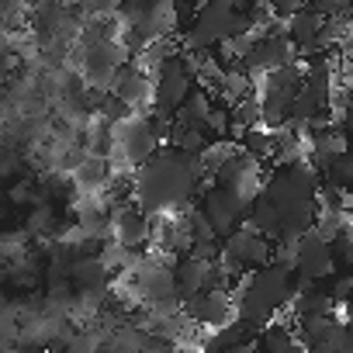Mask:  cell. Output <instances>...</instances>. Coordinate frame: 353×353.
<instances>
[{
  "instance_id": "6da1fadb",
  "label": "cell",
  "mask_w": 353,
  "mask_h": 353,
  "mask_svg": "<svg viewBox=\"0 0 353 353\" xmlns=\"http://www.w3.org/2000/svg\"><path fill=\"white\" fill-rule=\"evenodd\" d=\"M319 181L322 176L312 170L305 156L291 163H277L263 176L256 198L250 201L246 225L270 243H294L305 229H312L319 215V201H315Z\"/></svg>"
},
{
  "instance_id": "7a4b0ae2",
  "label": "cell",
  "mask_w": 353,
  "mask_h": 353,
  "mask_svg": "<svg viewBox=\"0 0 353 353\" xmlns=\"http://www.w3.org/2000/svg\"><path fill=\"white\" fill-rule=\"evenodd\" d=\"M205 184H208V173H205L198 156L159 145L142 166H135L132 205L142 208L149 219L176 215L198 198V191Z\"/></svg>"
},
{
  "instance_id": "3957f363",
  "label": "cell",
  "mask_w": 353,
  "mask_h": 353,
  "mask_svg": "<svg viewBox=\"0 0 353 353\" xmlns=\"http://www.w3.org/2000/svg\"><path fill=\"white\" fill-rule=\"evenodd\" d=\"M232 294V305H236V315L253 322L256 329L267 325L281 308L291 305L294 298V274L274 260H267L263 267H256L253 274L239 277V288L229 291Z\"/></svg>"
},
{
  "instance_id": "277c9868",
  "label": "cell",
  "mask_w": 353,
  "mask_h": 353,
  "mask_svg": "<svg viewBox=\"0 0 353 353\" xmlns=\"http://www.w3.org/2000/svg\"><path fill=\"white\" fill-rule=\"evenodd\" d=\"M149 77H152V94H149V101H152V111L163 114V118H173V111L184 104V97H188V94L194 90V83H198L194 63H191V56L181 52V49H176L173 56H166Z\"/></svg>"
},
{
  "instance_id": "5b68a950",
  "label": "cell",
  "mask_w": 353,
  "mask_h": 353,
  "mask_svg": "<svg viewBox=\"0 0 353 353\" xmlns=\"http://www.w3.org/2000/svg\"><path fill=\"white\" fill-rule=\"evenodd\" d=\"M298 83H301V59H294L288 66H277V70H270V73H263L256 80L260 94H253V97H256L263 128L274 132V128H281L288 121V108H291V97H294Z\"/></svg>"
},
{
  "instance_id": "8992f818",
  "label": "cell",
  "mask_w": 353,
  "mask_h": 353,
  "mask_svg": "<svg viewBox=\"0 0 353 353\" xmlns=\"http://www.w3.org/2000/svg\"><path fill=\"white\" fill-rule=\"evenodd\" d=\"M270 250L274 243L263 239L256 229H250L246 222L239 229H232L225 239H222V253H219V267L229 274V277H246L253 274L256 267H263L270 260Z\"/></svg>"
},
{
  "instance_id": "52a82bcc",
  "label": "cell",
  "mask_w": 353,
  "mask_h": 353,
  "mask_svg": "<svg viewBox=\"0 0 353 353\" xmlns=\"http://www.w3.org/2000/svg\"><path fill=\"white\" fill-rule=\"evenodd\" d=\"M212 184H215V188H222V191H229V194H236L239 201H246V205H250V201L256 198L260 184H263V163H256L253 156H246L243 149H236V145H232V152L215 166Z\"/></svg>"
},
{
  "instance_id": "ba28073f",
  "label": "cell",
  "mask_w": 353,
  "mask_h": 353,
  "mask_svg": "<svg viewBox=\"0 0 353 353\" xmlns=\"http://www.w3.org/2000/svg\"><path fill=\"white\" fill-rule=\"evenodd\" d=\"M194 208L205 215V222L212 225V232H215L219 239H225L232 229H239V225L246 222V212H250V205H246V201H239L236 194H229V191L215 188L212 181L198 191Z\"/></svg>"
},
{
  "instance_id": "9c48e42d",
  "label": "cell",
  "mask_w": 353,
  "mask_h": 353,
  "mask_svg": "<svg viewBox=\"0 0 353 353\" xmlns=\"http://www.w3.org/2000/svg\"><path fill=\"white\" fill-rule=\"evenodd\" d=\"M111 135H114V145H111V156H118L125 166H142L163 142L156 139V132H152V125H149V114H142V118H128V121H121V125H111Z\"/></svg>"
},
{
  "instance_id": "30bf717a",
  "label": "cell",
  "mask_w": 353,
  "mask_h": 353,
  "mask_svg": "<svg viewBox=\"0 0 353 353\" xmlns=\"http://www.w3.org/2000/svg\"><path fill=\"white\" fill-rule=\"evenodd\" d=\"M128 63V52L118 39H97V42H87V52H83V80L94 87V90H108L114 73Z\"/></svg>"
},
{
  "instance_id": "8fae6325",
  "label": "cell",
  "mask_w": 353,
  "mask_h": 353,
  "mask_svg": "<svg viewBox=\"0 0 353 353\" xmlns=\"http://www.w3.org/2000/svg\"><path fill=\"white\" fill-rule=\"evenodd\" d=\"M332 277V250L315 229H305L294 239V281H325Z\"/></svg>"
},
{
  "instance_id": "7c38bea8",
  "label": "cell",
  "mask_w": 353,
  "mask_h": 353,
  "mask_svg": "<svg viewBox=\"0 0 353 353\" xmlns=\"http://www.w3.org/2000/svg\"><path fill=\"white\" fill-rule=\"evenodd\" d=\"M181 315L201 329H222L225 322L236 319V305H232V294L229 291H198L191 298L181 301Z\"/></svg>"
},
{
  "instance_id": "4fadbf2b",
  "label": "cell",
  "mask_w": 353,
  "mask_h": 353,
  "mask_svg": "<svg viewBox=\"0 0 353 353\" xmlns=\"http://www.w3.org/2000/svg\"><path fill=\"white\" fill-rule=\"evenodd\" d=\"M135 294H139V301H145L159 315L163 312H181V298H176L170 267H159V263L139 267L135 270Z\"/></svg>"
},
{
  "instance_id": "5bb4252c",
  "label": "cell",
  "mask_w": 353,
  "mask_h": 353,
  "mask_svg": "<svg viewBox=\"0 0 353 353\" xmlns=\"http://www.w3.org/2000/svg\"><path fill=\"white\" fill-rule=\"evenodd\" d=\"M346 332V322L343 319H332V315H312V319H298V343H301V353H336L339 339Z\"/></svg>"
},
{
  "instance_id": "9a60e30c",
  "label": "cell",
  "mask_w": 353,
  "mask_h": 353,
  "mask_svg": "<svg viewBox=\"0 0 353 353\" xmlns=\"http://www.w3.org/2000/svg\"><path fill=\"white\" fill-rule=\"evenodd\" d=\"M322 28H325V18L315 14L312 8H298L291 18L281 21V32L291 42L294 56H308V52L322 49Z\"/></svg>"
},
{
  "instance_id": "2e32d148",
  "label": "cell",
  "mask_w": 353,
  "mask_h": 353,
  "mask_svg": "<svg viewBox=\"0 0 353 353\" xmlns=\"http://www.w3.org/2000/svg\"><path fill=\"white\" fill-rule=\"evenodd\" d=\"M149 239H152V219L142 208H135L132 201L125 208H118V215H114V243L121 250H128V253H139Z\"/></svg>"
},
{
  "instance_id": "e0dca14e",
  "label": "cell",
  "mask_w": 353,
  "mask_h": 353,
  "mask_svg": "<svg viewBox=\"0 0 353 353\" xmlns=\"http://www.w3.org/2000/svg\"><path fill=\"white\" fill-rule=\"evenodd\" d=\"M108 281H111V270L104 267L101 256H77V260H70V284H77V294L83 301H97L104 294Z\"/></svg>"
},
{
  "instance_id": "ac0fdd59",
  "label": "cell",
  "mask_w": 353,
  "mask_h": 353,
  "mask_svg": "<svg viewBox=\"0 0 353 353\" xmlns=\"http://www.w3.org/2000/svg\"><path fill=\"white\" fill-rule=\"evenodd\" d=\"M114 97H121L128 108H142V104H149V94H152V77L135 63V59H128L118 73H114V80H111V87H108Z\"/></svg>"
},
{
  "instance_id": "d6986e66",
  "label": "cell",
  "mask_w": 353,
  "mask_h": 353,
  "mask_svg": "<svg viewBox=\"0 0 353 353\" xmlns=\"http://www.w3.org/2000/svg\"><path fill=\"white\" fill-rule=\"evenodd\" d=\"M208 267L212 263H201V260H194L191 253H181L173 260V267H170V277H173V288H176V298H191V294H198V291H205V277H208Z\"/></svg>"
},
{
  "instance_id": "ffe728a7",
  "label": "cell",
  "mask_w": 353,
  "mask_h": 353,
  "mask_svg": "<svg viewBox=\"0 0 353 353\" xmlns=\"http://www.w3.org/2000/svg\"><path fill=\"white\" fill-rule=\"evenodd\" d=\"M253 346H256V353H301V343H298L294 329L288 322H277V319H270L267 325L256 329Z\"/></svg>"
},
{
  "instance_id": "44dd1931",
  "label": "cell",
  "mask_w": 353,
  "mask_h": 353,
  "mask_svg": "<svg viewBox=\"0 0 353 353\" xmlns=\"http://www.w3.org/2000/svg\"><path fill=\"white\" fill-rule=\"evenodd\" d=\"M208 108H212V94H208V87L194 83V90L184 97V104L173 111V118H170V121H176V125H188V128H201V132H205ZM205 135H208V132H205Z\"/></svg>"
},
{
  "instance_id": "7402d4cb",
  "label": "cell",
  "mask_w": 353,
  "mask_h": 353,
  "mask_svg": "<svg viewBox=\"0 0 353 353\" xmlns=\"http://www.w3.org/2000/svg\"><path fill=\"white\" fill-rule=\"evenodd\" d=\"M111 181H114V166H111V159H101V156H87V159H80V166H77V184H80L83 191H104Z\"/></svg>"
},
{
  "instance_id": "603a6c76",
  "label": "cell",
  "mask_w": 353,
  "mask_h": 353,
  "mask_svg": "<svg viewBox=\"0 0 353 353\" xmlns=\"http://www.w3.org/2000/svg\"><path fill=\"white\" fill-rule=\"evenodd\" d=\"M270 128L256 125V128H243L236 139V149H243L246 156H253L256 163H270Z\"/></svg>"
},
{
  "instance_id": "cb8c5ba5",
  "label": "cell",
  "mask_w": 353,
  "mask_h": 353,
  "mask_svg": "<svg viewBox=\"0 0 353 353\" xmlns=\"http://www.w3.org/2000/svg\"><path fill=\"white\" fill-rule=\"evenodd\" d=\"M94 111H97V118H101V121H108V125H121V121H128V118L135 114V108H128V104H125L121 97H114L111 90H108V94H101V90H97Z\"/></svg>"
},
{
  "instance_id": "d4e9b609",
  "label": "cell",
  "mask_w": 353,
  "mask_h": 353,
  "mask_svg": "<svg viewBox=\"0 0 353 353\" xmlns=\"http://www.w3.org/2000/svg\"><path fill=\"white\" fill-rule=\"evenodd\" d=\"M350 176H353V152L343 149V152H336V156L329 159V166L322 170V181L346 191V188H350Z\"/></svg>"
},
{
  "instance_id": "484cf974",
  "label": "cell",
  "mask_w": 353,
  "mask_h": 353,
  "mask_svg": "<svg viewBox=\"0 0 353 353\" xmlns=\"http://www.w3.org/2000/svg\"><path fill=\"white\" fill-rule=\"evenodd\" d=\"M111 145H114L111 125L97 118V121L90 125V132H87V156H101V159H111Z\"/></svg>"
},
{
  "instance_id": "4316f807",
  "label": "cell",
  "mask_w": 353,
  "mask_h": 353,
  "mask_svg": "<svg viewBox=\"0 0 353 353\" xmlns=\"http://www.w3.org/2000/svg\"><path fill=\"white\" fill-rule=\"evenodd\" d=\"M66 21H70V14H66V8H63V4H46V8L39 11V18H35L39 32H42V35H49V39H52Z\"/></svg>"
},
{
  "instance_id": "83f0119b",
  "label": "cell",
  "mask_w": 353,
  "mask_h": 353,
  "mask_svg": "<svg viewBox=\"0 0 353 353\" xmlns=\"http://www.w3.org/2000/svg\"><path fill=\"white\" fill-rule=\"evenodd\" d=\"M201 0H170V18H173V35H184L194 21V11H198Z\"/></svg>"
},
{
  "instance_id": "f1b7e54d",
  "label": "cell",
  "mask_w": 353,
  "mask_h": 353,
  "mask_svg": "<svg viewBox=\"0 0 353 353\" xmlns=\"http://www.w3.org/2000/svg\"><path fill=\"white\" fill-rule=\"evenodd\" d=\"M188 253L201 263H219V253H222V239H198L188 246Z\"/></svg>"
},
{
  "instance_id": "f546056e",
  "label": "cell",
  "mask_w": 353,
  "mask_h": 353,
  "mask_svg": "<svg viewBox=\"0 0 353 353\" xmlns=\"http://www.w3.org/2000/svg\"><path fill=\"white\" fill-rule=\"evenodd\" d=\"M305 8H312L322 18H339L350 11V0H305Z\"/></svg>"
},
{
  "instance_id": "4dcf8cb0",
  "label": "cell",
  "mask_w": 353,
  "mask_h": 353,
  "mask_svg": "<svg viewBox=\"0 0 353 353\" xmlns=\"http://www.w3.org/2000/svg\"><path fill=\"white\" fill-rule=\"evenodd\" d=\"M263 8H267L270 18L284 21V18H291L298 8H305V0H263Z\"/></svg>"
},
{
  "instance_id": "1f68e13d",
  "label": "cell",
  "mask_w": 353,
  "mask_h": 353,
  "mask_svg": "<svg viewBox=\"0 0 353 353\" xmlns=\"http://www.w3.org/2000/svg\"><path fill=\"white\" fill-rule=\"evenodd\" d=\"M121 0H83V8L90 11V18H114Z\"/></svg>"
},
{
  "instance_id": "d6a6232c",
  "label": "cell",
  "mask_w": 353,
  "mask_h": 353,
  "mask_svg": "<svg viewBox=\"0 0 353 353\" xmlns=\"http://www.w3.org/2000/svg\"><path fill=\"white\" fill-rule=\"evenodd\" d=\"M215 353H256L253 343H236V346H225V350H215Z\"/></svg>"
}]
</instances>
